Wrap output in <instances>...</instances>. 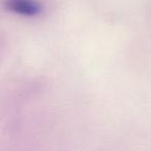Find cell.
I'll return each instance as SVG.
<instances>
[{
    "label": "cell",
    "instance_id": "1",
    "mask_svg": "<svg viewBox=\"0 0 151 151\" xmlns=\"http://www.w3.org/2000/svg\"><path fill=\"white\" fill-rule=\"evenodd\" d=\"M4 7L24 17H36L42 13V5L35 0H5Z\"/></svg>",
    "mask_w": 151,
    "mask_h": 151
}]
</instances>
